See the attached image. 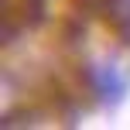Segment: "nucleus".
Segmentation results:
<instances>
[{"label":"nucleus","instance_id":"f257e3e1","mask_svg":"<svg viewBox=\"0 0 130 130\" xmlns=\"http://www.w3.org/2000/svg\"><path fill=\"white\" fill-rule=\"evenodd\" d=\"M103 10L120 34H130V0H106Z\"/></svg>","mask_w":130,"mask_h":130},{"label":"nucleus","instance_id":"f03ea898","mask_svg":"<svg viewBox=\"0 0 130 130\" xmlns=\"http://www.w3.org/2000/svg\"><path fill=\"white\" fill-rule=\"evenodd\" d=\"M99 89H103L110 99H117L120 92H123V79H117L110 69H103V72H99Z\"/></svg>","mask_w":130,"mask_h":130}]
</instances>
